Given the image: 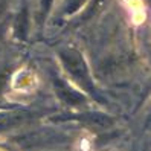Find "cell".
I'll use <instances>...</instances> for the list:
<instances>
[{
    "label": "cell",
    "instance_id": "obj_1",
    "mask_svg": "<svg viewBox=\"0 0 151 151\" xmlns=\"http://www.w3.org/2000/svg\"><path fill=\"white\" fill-rule=\"evenodd\" d=\"M61 60L64 63V67L69 70V73L75 76L81 84H84L87 88H90V81H88V72L84 64L83 57L76 50H66L61 54Z\"/></svg>",
    "mask_w": 151,
    "mask_h": 151
},
{
    "label": "cell",
    "instance_id": "obj_2",
    "mask_svg": "<svg viewBox=\"0 0 151 151\" xmlns=\"http://www.w3.org/2000/svg\"><path fill=\"white\" fill-rule=\"evenodd\" d=\"M55 90H57L58 96L67 104L78 105V104H83V101H84V98L81 95L76 93L75 90H72L70 87H67L63 81H60V79L55 81Z\"/></svg>",
    "mask_w": 151,
    "mask_h": 151
},
{
    "label": "cell",
    "instance_id": "obj_3",
    "mask_svg": "<svg viewBox=\"0 0 151 151\" xmlns=\"http://www.w3.org/2000/svg\"><path fill=\"white\" fill-rule=\"evenodd\" d=\"M15 32L20 38H24L26 32H28V15H26V11H23L19 17H17L15 22Z\"/></svg>",
    "mask_w": 151,
    "mask_h": 151
},
{
    "label": "cell",
    "instance_id": "obj_4",
    "mask_svg": "<svg viewBox=\"0 0 151 151\" xmlns=\"http://www.w3.org/2000/svg\"><path fill=\"white\" fill-rule=\"evenodd\" d=\"M83 2H84V0H70V2H69L70 5L67 8V12H75L78 8L83 5Z\"/></svg>",
    "mask_w": 151,
    "mask_h": 151
}]
</instances>
